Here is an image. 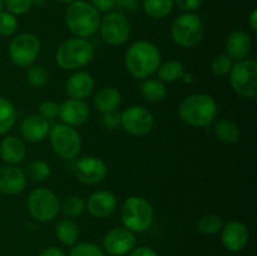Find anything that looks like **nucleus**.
<instances>
[{
	"label": "nucleus",
	"instance_id": "1",
	"mask_svg": "<svg viewBox=\"0 0 257 256\" xmlns=\"http://www.w3.org/2000/svg\"><path fill=\"white\" fill-rule=\"evenodd\" d=\"M125 68L136 79H147L157 72L161 64V53L153 43L137 40L125 53Z\"/></svg>",
	"mask_w": 257,
	"mask_h": 256
},
{
	"label": "nucleus",
	"instance_id": "2",
	"mask_svg": "<svg viewBox=\"0 0 257 256\" xmlns=\"http://www.w3.org/2000/svg\"><path fill=\"white\" fill-rule=\"evenodd\" d=\"M217 103L211 95L196 93L188 95L178 107L181 119L192 127H208L217 117Z\"/></svg>",
	"mask_w": 257,
	"mask_h": 256
},
{
	"label": "nucleus",
	"instance_id": "3",
	"mask_svg": "<svg viewBox=\"0 0 257 256\" xmlns=\"http://www.w3.org/2000/svg\"><path fill=\"white\" fill-rule=\"evenodd\" d=\"M64 20L72 34L87 39L99 29L100 15L90 3L85 0H75L68 4Z\"/></svg>",
	"mask_w": 257,
	"mask_h": 256
},
{
	"label": "nucleus",
	"instance_id": "4",
	"mask_svg": "<svg viewBox=\"0 0 257 256\" xmlns=\"http://www.w3.org/2000/svg\"><path fill=\"white\" fill-rule=\"evenodd\" d=\"M94 47L85 38H69L58 47L55 62L64 70H77L94 59Z\"/></svg>",
	"mask_w": 257,
	"mask_h": 256
},
{
	"label": "nucleus",
	"instance_id": "5",
	"mask_svg": "<svg viewBox=\"0 0 257 256\" xmlns=\"http://www.w3.org/2000/svg\"><path fill=\"white\" fill-rule=\"evenodd\" d=\"M122 221L124 227L132 232L148 230L153 221L152 205L141 196H131L123 202Z\"/></svg>",
	"mask_w": 257,
	"mask_h": 256
},
{
	"label": "nucleus",
	"instance_id": "6",
	"mask_svg": "<svg viewBox=\"0 0 257 256\" xmlns=\"http://www.w3.org/2000/svg\"><path fill=\"white\" fill-rule=\"evenodd\" d=\"M203 23L193 13H183L178 15L171 27V37L173 42L182 48H193L203 38Z\"/></svg>",
	"mask_w": 257,
	"mask_h": 256
},
{
	"label": "nucleus",
	"instance_id": "7",
	"mask_svg": "<svg viewBox=\"0 0 257 256\" xmlns=\"http://www.w3.org/2000/svg\"><path fill=\"white\" fill-rule=\"evenodd\" d=\"M27 207L30 216L40 222L53 221L60 212V201L52 190L38 187L29 193Z\"/></svg>",
	"mask_w": 257,
	"mask_h": 256
},
{
	"label": "nucleus",
	"instance_id": "8",
	"mask_svg": "<svg viewBox=\"0 0 257 256\" xmlns=\"http://www.w3.org/2000/svg\"><path fill=\"white\" fill-rule=\"evenodd\" d=\"M42 43L33 33H22L10 40L8 54L14 65L19 68H28L39 57Z\"/></svg>",
	"mask_w": 257,
	"mask_h": 256
},
{
	"label": "nucleus",
	"instance_id": "9",
	"mask_svg": "<svg viewBox=\"0 0 257 256\" xmlns=\"http://www.w3.org/2000/svg\"><path fill=\"white\" fill-rule=\"evenodd\" d=\"M49 140L53 151L64 160H73L82 150V137L74 127L59 123L49 131Z\"/></svg>",
	"mask_w": 257,
	"mask_h": 256
},
{
	"label": "nucleus",
	"instance_id": "10",
	"mask_svg": "<svg viewBox=\"0 0 257 256\" xmlns=\"http://www.w3.org/2000/svg\"><path fill=\"white\" fill-rule=\"evenodd\" d=\"M230 83L238 95L253 99L257 95V63L252 59H243L232 65Z\"/></svg>",
	"mask_w": 257,
	"mask_h": 256
},
{
	"label": "nucleus",
	"instance_id": "11",
	"mask_svg": "<svg viewBox=\"0 0 257 256\" xmlns=\"http://www.w3.org/2000/svg\"><path fill=\"white\" fill-rule=\"evenodd\" d=\"M103 40L107 44L118 47L130 39L131 24L124 14L119 12H109L100 19L99 29Z\"/></svg>",
	"mask_w": 257,
	"mask_h": 256
},
{
	"label": "nucleus",
	"instance_id": "12",
	"mask_svg": "<svg viewBox=\"0 0 257 256\" xmlns=\"http://www.w3.org/2000/svg\"><path fill=\"white\" fill-rule=\"evenodd\" d=\"M120 125L130 135L142 137L152 131L155 118L152 113L142 105H131L120 113Z\"/></svg>",
	"mask_w": 257,
	"mask_h": 256
},
{
	"label": "nucleus",
	"instance_id": "13",
	"mask_svg": "<svg viewBox=\"0 0 257 256\" xmlns=\"http://www.w3.org/2000/svg\"><path fill=\"white\" fill-rule=\"evenodd\" d=\"M108 172L107 165L100 158L94 156H85L79 158L74 165V175L85 185H97L102 182Z\"/></svg>",
	"mask_w": 257,
	"mask_h": 256
},
{
	"label": "nucleus",
	"instance_id": "14",
	"mask_svg": "<svg viewBox=\"0 0 257 256\" xmlns=\"http://www.w3.org/2000/svg\"><path fill=\"white\" fill-rule=\"evenodd\" d=\"M136 246L135 232L125 227L112 228L103 238V251L112 256H124Z\"/></svg>",
	"mask_w": 257,
	"mask_h": 256
},
{
	"label": "nucleus",
	"instance_id": "15",
	"mask_svg": "<svg viewBox=\"0 0 257 256\" xmlns=\"http://www.w3.org/2000/svg\"><path fill=\"white\" fill-rule=\"evenodd\" d=\"M221 240L223 246L231 252H238L247 246L250 232L245 223L240 221H230L221 228Z\"/></svg>",
	"mask_w": 257,
	"mask_h": 256
},
{
	"label": "nucleus",
	"instance_id": "16",
	"mask_svg": "<svg viewBox=\"0 0 257 256\" xmlns=\"http://www.w3.org/2000/svg\"><path fill=\"white\" fill-rule=\"evenodd\" d=\"M27 186L25 172L18 165L0 166V192L14 196L23 192Z\"/></svg>",
	"mask_w": 257,
	"mask_h": 256
},
{
	"label": "nucleus",
	"instance_id": "17",
	"mask_svg": "<svg viewBox=\"0 0 257 256\" xmlns=\"http://www.w3.org/2000/svg\"><path fill=\"white\" fill-rule=\"evenodd\" d=\"M90 114L89 105L84 100L68 99L59 105V117L64 124L70 127L84 124Z\"/></svg>",
	"mask_w": 257,
	"mask_h": 256
},
{
	"label": "nucleus",
	"instance_id": "18",
	"mask_svg": "<svg viewBox=\"0 0 257 256\" xmlns=\"http://www.w3.org/2000/svg\"><path fill=\"white\" fill-rule=\"evenodd\" d=\"M252 48V40L251 35L245 30H233L228 34L225 42L226 55L232 60L240 62V60L247 59L248 54Z\"/></svg>",
	"mask_w": 257,
	"mask_h": 256
},
{
	"label": "nucleus",
	"instance_id": "19",
	"mask_svg": "<svg viewBox=\"0 0 257 256\" xmlns=\"http://www.w3.org/2000/svg\"><path fill=\"white\" fill-rule=\"evenodd\" d=\"M88 212L95 218H105L117 208V198L110 191H97L85 202Z\"/></svg>",
	"mask_w": 257,
	"mask_h": 256
},
{
	"label": "nucleus",
	"instance_id": "20",
	"mask_svg": "<svg viewBox=\"0 0 257 256\" xmlns=\"http://www.w3.org/2000/svg\"><path fill=\"white\" fill-rule=\"evenodd\" d=\"M94 79L84 70H79L70 75L65 82V93L70 99L84 100L94 90Z\"/></svg>",
	"mask_w": 257,
	"mask_h": 256
},
{
	"label": "nucleus",
	"instance_id": "21",
	"mask_svg": "<svg viewBox=\"0 0 257 256\" xmlns=\"http://www.w3.org/2000/svg\"><path fill=\"white\" fill-rule=\"evenodd\" d=\"M49 122L39 114H30L20 123V133L29 142H40L49 135Z\"/></svg>",
	"mask_w": 257,
	"mask_h": 256
},
{
	"label": "nucleus",
	"instance_id": "22",
	"mask_svg": "<svg viewBox=\"0 0 257 256\" xmlns=\"http://www.w3.org/2000/svg\"><path fill=\"white\" fill-rule=\"evenodd\" d=\"M27 156V147L22 138L7 136L0 142V157L7 165H19Z\"/></svg>",
	"mask_w": 257,
	"mask_h": 256
},
{
	"label": "nucleus",
	"instance_id": "23",
	"mask_svg": "<svg viewBox=\"0 0 257 256\" xmlns=\"http://www.w3.org/2000/svg\"><path fill=\"white\" fill-rule=\"evenodd\" d=\"M93 103L102 114L114 112V110H118V108L122 104V94L117 88L104 87L98 90Z\"/></svg>",
	"mask_w": 257,
	"mask_h": 256
},
{
	"label": "nucleus",
	"instance_id": "24",
	"mask_svg": "<svg viewBox=\"0 0 257 256\" xmlns=\"http://www.w3.org/2000/svg\"><path fill=\"white\" fill-rule=\"evenodd\" d=\"M55 236L63 245L73 246L79 238V226L70 218H63L55 226Z\"/></svg>",
	"mask_w": 257,
	"mask_h": 256
},
{
	"label": "nucleus",
	"instance_id": "25",
	"mask_svg": "<svg viewBox=\"0 0 257 256\" xmlns=\"http://www.w3.org/2000/svg\"><path fill=\"white\" fill-rule=\"evenodd\" d=\"M173 0H142V9L152 19H163L173 9Z\"/></svg>",
	"mask_w": 257,
	"mask_h": 256
},
{
	"label": "nucleus",
	"instance_id": "26",
	"mask_svg": "<svg viewBox=\"0 0 257 256\" xmlns=\"http://www.w3.org/2000/svg\"><path fill=\"white\" fill-rule=\"evenodd\" d=\"M141 94L147 102H162L167 95V88L160 79H147L141 85Z\"/></svg>",
	"mask_w": 257,
	"mask_h": 256
},
{
	"label": "nucleus",
	"instance_id": "27",
	"mask_svg": "<svg viewBox=\"0 0 257 256\" xmlns=\"http://www.w3.org/2000/svg\"><path fill=\"white\" fill-rule=\"evenodd\" d=\"M213 132H215L216 137L225 143H236L240 140V128L236 123L228 119H221L216 122L215 127H213Z\"/></svg>",
	"mask_w": 257,
	"mask_h": 256
},
{
	"label": "nucleus",
	"instance_id": "28",
	"mask_svg": "<svg viewBox=\"0 0 257 256\" xmlns=\"http://www.w3.org/2000/svg\"><path fill=\"white\" fill-rule=\"evenodd\" d=\"M158 79L163 83H172L178 79H182L185 75V67L178 60H168V62L160 64L157 69Z\"/></svg>",
	"mask_w": 257,
	"mask_h": 256
},
{
	"label": "nucleus",
	"instance_id": "29",
	"mask_svg": "<svg viewBox=\"0 0 257 256\" xmlns=\"http://www.w3.org/2000/svg\"><path fill=\"white\" fill-rule=\"evenodd\" d=\"M17 122V108L4 97H0V135H5Z\"/></svg>",
	"mask_w": 257,
	"mask_h": 256
},
{
	"label": "nucleus",
	"instance_id": "30",
	"mask_svg": "<svg viewBox=\"0 0 257 256\" xmlns=\"http://www.w3.org/2000/svg\"><path fill=\"white\" fill-rule=\"evenodd\" d=\"M85 210V200L80 196L72 195L60 203V211L68 218H75Z\"/></svg>",
	"mask_w": 257,
	"mask_h": 256
},
{
	"label": "nucleus",
	"instance_id": "31",
	"mask_svg": "<svg viewBox=\"0 0 257 256\" xmlns=\"http://www.w3.org/2000/svg\"><path fill=\"white\" fill-rule=\"evenodd\" d=\"M223 222L221 220L220 216L213 215H205L200 221H198V231H200L202 235L206 236H212L216 235L217 232H220L221 228H222Z\"/></svg>",
	"mask_w": 257,
	"mask_h": 256
},
{
	"label": "nucleus",
	"instance_id": "32",
	"mask_svg": "<svg viewBox=\"0 0 257 256\" xmlns=\"http://www.w3.org/2000/svg\"><path fill=\"white\" fill-rule=\"evenodd\" d=\"M27 80L33 87L42 88L49 80V73H48V70L43 65L32 64L30 67H28Z\"/></svg>",
	"mask_w": 257,
	"mask_h": 256
},
{
	"label": "nucleus",
	"instance_id": "33",
	"mask_svg": "<svg viewBox=\"0 0 257 256\" xmlns=\"http://www.w3.org/2000/svg\"><path fill=\"white\" fill-rule=\"evenodd\" d=\"M50 165L44 160H34L28 166V175L34 181H45L50 176Z\"/></svg>",
	"mask_w": 257,
	"mask_h": 256
},
{
	"label": "nucleus",
	"instance_id": "34",
	"mask_svg": "<svg viewBox=\"0 0 257 256\" xmlns=\"http://www.w3.org/2000/svg\"><path fill=\"white\" fill-rule=\"evenodd\" d=\"M232 59L226 54H218L211 62V70L217 77H226L232 69Z\"/></svg>",
	"mask_w": 257,
	"mask_h": 256
},
{
	"label": "nucleus",
	"instance_id": "35",
	"mask_svg": "<svg viewBox=\"0 0 257 256\" xmlns=\"http://www.w3.org/2000/svg\"><path fill=\"white\" fill-rule=\"evenodd\" d=\"M18 30V19L14 14L2 10L0 12V35L10 37Z\"/></svg>",
	"mask_w": 257,
	"mask_h": 256
},
{
	"label": "nucleus",
	"instance_id": "36",
	"mask_svg": "<svg viewBox=\"0 0 257 256\" xmlns=\"http://www.w3.org/2000/svg\"><path fill=\"white\" fill-rule=\"evenodd\" d=\"M69 256H105L103 248L92 242L77 243L70 250Z\"/></svg>",
	"mask_w": 257,
	"mask_h": 256
},
{
	"label": "nucleus",
	"instance_id": "37",
	"mask_svg": "<svg viewBox=\"0 0 257 256\" xmlns=\"http://www.w3.org/2000/svg\"><path fill=\"white\" fill-rule=\"evenodd\" d=\"M32 5V0H4V7L7 8V12L14 15L25 14L29 12Z\"/></svg>",
	"mask_w": 257,
	"mask_h": 256
},
{
	"label": "nucleus",
	"instance_id": "38",
	"mask_svg": "<svg viewBox=\"0 0 257 256\" xmlns=\"http://www.w3.org/2000/svg\"><path fill=\"white\" fill-rule=\"evenodd\" d=\"M38 110H39L40 117L47 120H52L59 114V104H57L53 100H44V102L40 103Z\"/></svg>",
	"mask_w": 257,
	"mask_h": 256
},
{
	"label": "nucleus",
	"instance_id": "39",
	"mask_svg": "<svg viewBox=\"0 0 257 256\" xmlns=\"http://www.w3.org/2000/svg\"><path fill=\"white\" fill-rule=\"evenodd\" d=\"M102 123L108 130H115L120 125V113H118V110L104 113L102 117Z\"/></svg>",
	"mask_w": 257,
	"mask_h": 256
},
{
	"label": "nucleus",
	"instance_id": "40",
	"mask_svg": "<svg viewBox=\"0 0 257 256\" xmlns=\"http://www.w3.org/2000/svg\"><path fill=\"white\" fill-rule=\"evenodd\" d=\"M90 4L98 10V12L102 13H109L113 12L115 7H117V0H92Z\"/></svg>",
	"mask_w": 257,
	"mask_h": 256
},
{
	"label": "nucleus",
	"instance_id": "41",
	"mask_svg": "<svg viewBox=\"0 0 257 256\" xmlns=\"http://www.w3.org/2000/svg\"><path fill=\"white\" fill-rule=\"evenodd\" d=\"M173 2L175 4H177L180 9L185 10L186 13L196 12L197 9H200L201 4H202V0H173Z\"/></svg>",
	"mask_w": 257,
	"mask_h": 256
},
{
	"label": "nucleus",
	"instance_id": "42",
	"mask_svg": "<svg viewBox=\"0 0 257 256\" xmlns=\"http://www.w3.org/2000/svg\"><path fill=\"white\" fill-rule=\"evenodd\" d=\"M141 0H117V7L127 12H135L138 8Z\"/></svg>",
	"mask_w": 257,
	"mask_h": 256
},
{
	"label": "nucleus",
	"instance_id": "43",
	"mask_svg": "<svg viewBox=\"0 0 257 256\" xmlns=\"http://www.w3.org/2000/svg\"><path fill=\"white\" fill-rule=\"evenodd\" d=\"M128 256H158V255L155 250H152V248L146 247V246H141V247L133 248Z\"/></svg>",
	"mask_w": 257,
	"mask_h": 256
},
{
	"label": "nucleus",
	"instance_id": "44",
	"mask_svg": "<svg viewBox=\"0 0 257 256\" xmlns=\"http://www.w3.org/2000/svg\"><path fill=\"white\" fill-rule=\"evenodd\" d=\"M39 256H67V253L59 247H55V246H50V247L44 248L42 252L39 253Z\"/></svg>",
	"mask_w": 257,
	"mask_h": 256
},
{
	"label": "nucleus",
	"instance_id": "45",
	"mask_svg": "<svg viewBox=\"0 0 257 256\" xmlns=\"http://www.w3.org/2000/svg\"><path fill=\"white\" fill-rule=\"evenodd\" d=\"M248 24H250L251 29L257 30V9L251 10L250 15H248Z\"/></svg>",
	"mask_w": 257,
	"mask_h": 256
},
{
	"label": "nucleus",
	"instance_id": "46",
	"mask_svg": "<svg viewBox=\"0 0 257 256\" xmlns=\"http://www.w3.org/2000/svg\"><path fill=\"white\" fill-rule=\"evenodd\" d=\"M33 5H35V7H44L45 4L48 3V0H32Z\"/></svg>",
	"mask_w": 257,
	"mask_h": 256
},
{
	"label": "nucleus",
	"instance_id": "47",
	"mask_svg": "<svg viewBox=\"0 0 257 256\" xmlns=\"http://www.w3.org/2000/svg\"><path fill=\"white\" fill-rule=\"evenodd\" d=\"M182 79H183V82H186V83H190V82H192V75L191 74H186L185 73V75H183L182 77Z\"/></svg>",
	"mask_w": 257,
	"mask_h": 256
},
{
	"label": "nucleus",
	"instance_id": "48",
	"mask_svg": "<svg viewBox=\"0 0 257 256\" xmlns=\"http://www.w3.org/2000/svg\"><path fill=\"white\" fill-rule=\"evenodd\" d=\"M58 2L63 3V4H70V3L75 2V0H58Z\"/></svg>",
	"mask_w": 257,
	"mask_h": 256
},
{
	"label": "nucleus",
	"instance_id": "49",
	"mask_svg": "<svg viewBox=\"0 0 257 256\" xmlns=\"http://www.w3.org/2000/svg\"><path fill=\"white\" fill-rule=\"evenodd\" d=\"M3 8H4V0H0V12L3 10Z\"/></svg>",
	"mask_w": 257,
	"mask_h": 256
}]
</instances>
